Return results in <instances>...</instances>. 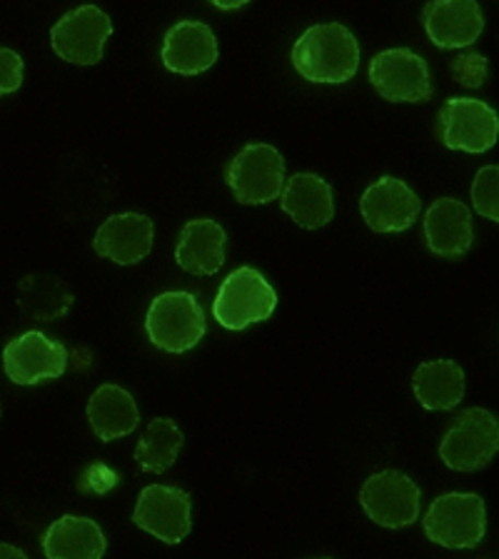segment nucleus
I'll return each mask as SVG.
<instances>
[{
    "mask_svg": "<svg viewBox=\"0 0 499 559\" xmlns=\"http://www.w3.org/2000/svg\"><path fill=\"white\" fill-rule=\"evenodd\" d=\"M293 66L310 83H347L360 68V46L343 23L312 25L295 43Z\"/></svg>",
    "mask_w": 499,
    "mask_h": 559,
    "instance_id": "f257e3e1",
    "label": "nucleus"
},
{
    "mask_svg": "<svg viewBox=\"0 0 499 559\" xmlns=\"http://www.w3.org/2000/svg\"><path fill=\"white\" fill-rule=\"evenodd\" d=\"M151 343L163 353H188L205 337V312L190 293H163L151 302L145 318Z\"/></svg>",
    "mask_w": 499,
    "mask_h": 559,
    "instance_id": "f03ea898",
    "label": "nucleus"
},
{
    "mask_svg": "<svg viewBox=\"0 0 499 559\" xmlns=\"http://www.w3.org/2000/svg\"><path fill=\"white\" fill-rule=\"evenodd\" d=\"M425 535L435 545L450 549H470L485 539L487 510L475 492H450L437 497L425 514Z\"/></svg>",
    "mask_w": 499,
    "mask_h": 559,
    "instance_id": "7ed1b4c3",
    "label": "nucleus"
},
{
    "mask_svg": "<svg viewBox=\"0 0 499 559\" xmlns=\"http://www.w3.org/2000/svg\"><path fill=\"white\" fill-rule=\"evenodd\" d=\"M225 182L242 205H265L280 198L285 186V160L277 147L250 143L233 157Z\"/></svg>",
    "mask_w": 499,
    "mask_h": 559,
    "instance_id": "20e7f679",
    "label": "nucleus"
},
{
    "mask_svg": "<svg viewBox=\"0 0 499 559\" xmlns=\"http://www.w3.org/2000/svg\"><path fill=\"white\" fill-rule=\"evenodd\" d=\"M277 308V293L256 267H238L225 277L213 302V314L227 330H245L252 322L270 320Z\"/></svg>",
    "mask_w": 499,
    "mask_h": 559,
    "instance_id": "39448f33",
    "label": "nucleus"
},
{
    "mask_svg": "<svg viewBox=\"0 0 499 559\" xmlns=\"http://www.w3.org/2000/svg\"><path fill=\"white\" fill-rule=\"evenodd\" d=\"M499 450V423L485 407H470L458 417L440 444V457L454 472H477Z\"/></svg>",
    "mask_w": 499,
    "mask_h": 559,
    "instance_id": "423d86ee",
    "label": "nucleus"
},
{
    "mask_svg": "<svg viewBox=\"0 0 499 559\" xmlns=\"http://www.w3.org/2000/svg\"><path fill=\"white\" fill-rule=\"evenodd\" d=\"M112 35L110 15L98 5H81L66 13L50 31V46L60 60L73 66H95L103 60Z\"/></svg>",
    "mask_w": 499,
    "mask_h": 559,
    "instance_id": "0eeeda50",
    "label": "nucleus"
},
{
    "mask_svg": "<svg viewBox=\"0 0 499 559\" xmlns=\"http://www.w3.org/2000/svg\"><path fill=\"white\" fill-rule=\"evenodd\" d=\"M360 502L367 518L388 530H400L419 518L423 492L415 479L400 469H384L363 485Z\"/></svg>",
    "mask_w": 499,
    "mask_h": 559,
    "instance_id": "6e6552de",
    "label": "nucleus"
},
{
    "mask_svg": "<svg viewBox=\"0 0 499 559\" xmlns=\"http://www.w3.org/2000/svg\"><path fill=\"white\" fill-rule=\"evenodd\" d=\"M370 83L390 103L430 100V66L409 48L382 50L370 63Z\"/></svg>",
    "mask_w": 499,
    "mask_h": 559,
    "instance_id": "1a4fd4ad",
    "label": "nucleus"
},
{
    "mask_svg": "<svg viewBox=\"0 0 499 559\" xmlns=\"http://www.w3.org/2000/svg\"><path fill=\"white\" fill-rule=\"evenodd\" d=\"M440 138L450 151L487 153L499 135L497 110L485 100L452 98L440 108Z\"/></svg>",
    "mask_w": 499,
    "mask_h": 559,
    "instance_id": "9d476101",
    "label": "nucleus"
},
{
    "mask_svg": "<svg viewBox=\"0 0 499 559\" xmlns=\"http://www.w3.org/2000/svg\"><path fill=\"white\" fill-rule=\"evenodd\" d=\"M68 367V349L38 330L23 332L3 349V370L13 384L58 380Z\"/></svg>",
    "mask_w": 499,
    "mask_h": 559,
    "instance_id": "9b49d317",
    "label": "nucleus"
},
{
    "mask_svg": "<svg viewBox=\"0 0 499 559\" xmlns=\"http://www.w3.org/2000/svg\"><path fill=\"white\" fill-rule=\"evenodd\" d=\"M133 522L153 537L180 545L192 530V500L186 489L151 485L138 497Z\"/></svg>",
    "mask_w": 499,
    "mask_h": 559,
    "instance_id": "f8f14e48",
    "label": "nucleus"
},
{
    "mask_svg": "<svg viewBox=\"0 0 499 559\" xmlns=\"http://www.w3.org/2000/svg\"><path fill=\"white\" fill-rule=\"evenodd\" d=\"M360 213L375 233H405L423 213V200L407 182L384 175L363 192Z\"/></svg>",
    "mask_w": 499,
    "mask_h": 559,
    "instance_id": "ddd939ff",
    "label": "nucleus"
},
{
    "mask_svg": "<svg viewBox=\"0 0 499 559\" xmlns=\"http://www.w3.org/2000/svg\"><path fill=\"white\" fill-rule=\"evenodd\" d=\"M425 31L442 50L470 48L485 31V15L477 0H430L423 11Z\"/></svg>",
    "mask_w": 499,
    "mask_h": 559,
    "instance_id": "4468645a",
    "label": "nucleus"
},
{
    "mask_svg": "<svg viewBox=\"0 0 499 559\" xmlns=\"http://www.w3.org/2000/svg\"><path fill=\"white\" fill-rule=\"evenodd\" d=\"M155 225L143 213H120L110 215L98 233H95L93 248L100 258L118 262V265H135L145 260L153 250Z\"/></svg>",
    "mask_w": 499,
    "mask_h": 559,
    "instance_id": "2eb2a0df",
    "label": "nucleus"
},
{
    "mask_svg": "<svg viewBox=\"0 0 499 559\" xmlns=\"http://www.w3.org/2000/svg\"><path fill=\"white\" fill-rule=\"evenodd\" d=\"M217 40L210 25L180 21L165 33L163 66L178 75H200L215 66Z\"/></svg>",
    "mask_w": 499,
    "mask_h": 559,
    "instance_id": "dca6fc26",
    "label": "nucleus"
},
{
    "mask_svg": "<svg viewBox=\"0 0 499 559\" xmlns=\"http://www.w3.org/2000/svg\"><path fill=\"white\" fill-rule=\"evenodd\" d=\"M425 240L437 258L458 260L467 255L475 240L470 207L452 198L435 200L425 213Z\"/></svg>",
    "mask_w": 499,
    "mask_h": 559,
    "instance_id": "f3484780",
    "label": "nucleus"
},
{
    "mask_svg": "<svg viewBox=\"0 0 499 559\" xmlns=\"http://www.w3.org/2000/svg\"><path fill=\"white\" fill-rule=\"evenodd\" d=\"M280 205L290 215V221L305 230H318L335 217L330 182L314 173H297L290 180H285L283 192H280Z\"/></svg>",
    "mask_w": 499,
    "mask_h": 559,
    "instance_id": "a211bd4d",
    "label": "nucleus"
},
{
    "mask_svg": "<svg viewBox=\"0 0 499 559\" xmlns=\"http://www.w3.org/2000/svg\"><path fill=\"white\" fill-rule=\"evenodd\" d=\"M225 242L227 233L221 223L207 217L190 221L178 238L175 260L190 275H215L225 265Z\"/></svg>",
    "mask_w": 499,
    "mask_h": 559,
    "instance_id": "6ab92c4d",
    "label": "nucleus"
},
{
    "mask_svg": "<svg viewBox=\"0 0 499 559\" xmlns=\"http://www.w3.org/2000/svg\"><path fill=\"white\" fill-rule=\"evenodd\" d=\"M108 549V542L100 524L91 518H66L56 520L43 537V552L50 559H100Z\"/></svg>",
    "mask_w": 499,
    "mask_h": 559,
    "instance_id": "aec40b11",
    "label": "nucleus"
},
{
    "mask_svg": "<svg viewBox=\"0 0 499 559\" xmlns=\"http://www.w3.org/2000/svg\"><path fill=\"white\" fill-rule=\"evenodd\" d=\"M87 423L100 442H112L130 435L140 425L133 395L120 384H100L87 402Z\"/></svg>",
    "mask_w": 499,
    "mask_h": 559,
    "instance_id": "412c9836",
    "label": "nucleus"
},
{
    "mask_svg": "<svg viewBox=\"0 0 499 559\" xmlns=\"http://www.w3.org/2000/svg\"><path fill=\"white\" fill-rule=\"evenodd\" d=\"M413 390L425 409L444 413L465 400V370L454 360L423 362L413 374Z\"/></svg>",
    "mask_w": 499,
    "mask_h": 559,
    "instance_id": "4be33fe9",
    "label": "nucleus"
},
{
    "mask_svg": "<svg viewBox=\"0 0 499 559\" xmlns=\"http://www.w3.org/2000/svg\"><path fill=\"white\" fill-rule=\"evenodd\" d=\"M17 305H21L25 318L52 322L73 308V293L60 277L25 275L17 283Z\"/></svg>",
    "mask_w": 499,
    "mask_h": 559,
    "instance_id": "5701e85b",
    "label": "nucleus"
},
{
    "mask_svg": "<svg viewBox=\"0 0 499 559\" xmlns=\"http://www.w3.org/2000/svg\"><path fill=\"white\" fill-rule=\"evenodd\" d=\"M182 442H186V437H182L180 427L173 419L155 417L135 448V460L140 469L163 475L165 469L175 465V460H178L182 450Z\"/></svg>",
    "mask_w": 499,
    "mask_h": 559,
    "instance_id": "b1692460",
    "label": "nucleus"
},
{
    "mask_svg": "<svg viewBox=\"0 0 499 559\" xmlns=\"http://www.w3.org/2000/svg\"><path fill=\"white\" fill-rule=\"evenodd\" d=\"M499 168L497 165H487V168L475 175L472 182V205L483 217L497 223L499 221Z\"/></svg>",
    "mask_w": 499,
    "mask_h": 559,
    "instance_id": "393cba45",
    "label": "nucleus"
},
{
    "mask_svg": "<svg viewBox=\"0 0 499 559\" xmlns=\"http://www.w3.org/2000/svg\"><path fill=\"white\" fill-rule=\"evenodd\" d=\"M23 85V58L11 48H0V98Z\"/></svg>",
    "mask_w": 499,
    "mask_h": 559,
    "instance_id": "a878e982",
    "label": "nucleus"
},
{
    "mask_svg": "<svg viewBox=\"0 0 499 559\" xmlns=\"http://www.w3.org/2000/svg\"><path fill=\"white\" fill-rule=\"evenodd\" d=\"M452 73L460 78L462 85L479 87L485 83L487 75V60L479 56V52H462V56L454 60Z\"/></svg>",
    "mask_w": 499,
    "mask_h": 559,
    "instance_id": "bb28decb",
    "label": "nucleus"
},
{
    "mask_svg": "<svg viewBox=\"0 0 499 559\" xmlns=\"http://www.w3.org/2000/svg\"><path fill=\"white\" fill-rule=\"evenodd\" d=\"M120 483L118 472L110 469L108 465H103V462H95V465L87 467L81 477V492H93V495H105L110 492L112 487Z\"/></svg>",
    "mask_w": 499,
    "mask_h": 559,
    "instance_id": "cd10ccee",
    "label": "nucleus"
},
{
    "mask_svg": "<svg viewBox=\"0 0 499 559\" xmlns=\"http://www.w3.org/2000/svg\"><path fill=\"white\" fill-rule=\"evenodd\" d=\"M215 8H221V11H238V8L248 5L250 0H210Z\"/></svg>",
    "mask_w": 499,
    "mask_h": 559,
    "instance_id": "c85d7f7f",
    "label": "nucleus"
},
{
    "mask_svg": "<svg viewBox=\"0 0 499 559\" xmlns=\"http://www.w3.org/2000/svg\"><path fill=\"white\" fill-rule=\"evenodd\" d=\"M0 555H8V557H25L21 549H15V547H8V545H0Z\"/></svg>",
    "mask_w": 499,
    "mask_h": 559,
    "instance_id": "c756f323",
    "label": "nucleus"
},
{
    "mask_svg": "<svg viewBox=\"0 0 499 559\" xmlns=\"http://www.w3.org/2000/svg\"><path fill=\"white\" fill-rule=\"evenodd\" d=\"M0 415H3V407H0Z\"/></svg>",
    "mask_w": 499,
    "mask_h": 559,
    "instance_id": "7c9ffc66",
    "label": "nucleus"
}]
</instances>
